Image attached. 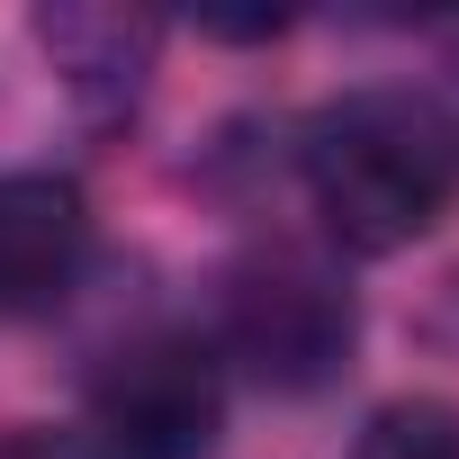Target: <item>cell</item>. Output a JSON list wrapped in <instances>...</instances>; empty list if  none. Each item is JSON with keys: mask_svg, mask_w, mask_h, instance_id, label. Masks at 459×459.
<instances>
[{"mask_svg": "<svg viewBox=\"0 0 459 459\" xmlns=\"http://www.w3.org/2000/svg\"><path fill=\"white\" fill-rule=\"evenodd\" d=\"M307 189L342 253H405L459 207V117L423 91H342L307 126Z\"/></svg>", "mask_w": 459, "mask_h": 459, "instance_id": "cell-1", "label": "cell"}, {"mask_svg": "<svg viewBox=\"0 0 459 459\" xmlns=\"http://www.w3.org/2000/svg\"><path fill=\"white\" fill-rule=\"evenodd\" d=\"M351 333H360L351 289L307 253H253L225 271V351L280 396L325 387L351 360Z\"/></svg>", "mask_w": 459, "mask_h": 459, "instance_id": "cell-2", "label": "cell"}, {"mask_svg": "<svg viewBox=\"0 0 459 459\" xmlns=\"http://www.w3.org/2000/svg\"><path fill=\"white\" fill-rule=\"evenodd\" d=\"M225 423V369L198 333H144L91 378L100 459H207Z\"/></svg>", "mask_w": 459, "mask_h": 459, "instance_id": "cell-3", "label": "cell"}, {"mask_svg": "<svg viewBox=\"0 0 459 459\" xmlns=\"http://www.w3.org/2000/svg\"><path fill=\"white\" fill-rule=\"evenodd\" d=\"M91 253V207L64 171H0V316H37Z\"/></svg>", "mask_w": 459, "mask_h": 459, "instance_id": "cell-4", "label": "cell"}, {"mask_svg": "<svg viewBox=\"0 0 459 459\" xmlns=\"http://www.w3.org/2000/svg\"><path fill=\"white\" fill-rule=\"evenodd\" d=\"M351 459H459V414L441 396H396L360 423Z\"/></svg>", "mask_w": 459, "mask_h": 459, "instance_id": "cell-5", "label": "cell"}, {"mask_svg": "<svg viewBox=\"0 0 459 459\" xmlns=\"http://www.w3.org/2000/svg\"><path fill=\"white\" fill-rule=\"evenodd\" d=\"M0 459H64L46 432H10V441H0Z\"/></svg>", "mask_w": 459, "mask_h": 459, "instance_id": "cell-6", "label": "cell"}]
</instances>
